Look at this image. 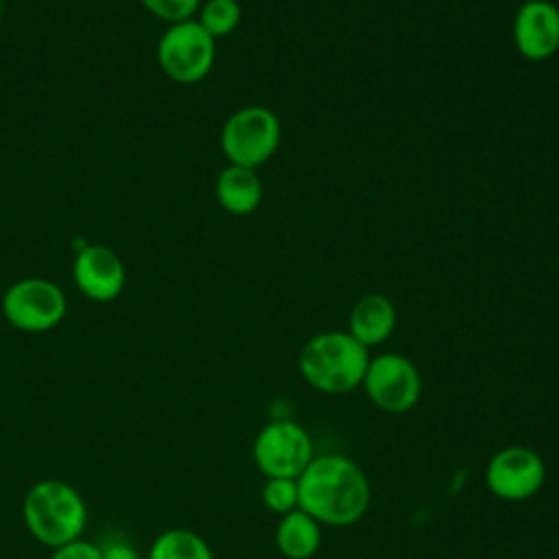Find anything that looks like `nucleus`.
<instances>
[{
	"label": "nucleus",
	"mask_w": 559,
	"mask_h": 559,
	"mask_svg": "<svg viewBox=\"0 0 559 559\" xmlns=\"http://www.w3.org/2000/svg\"><path fill=\"white\" fill-rule=\"evenodd\" d=\"M299 509L321 526L356 524L369 509L371 487L356 461L343 454H319L297 478Z\"/></svg>",
	"instance_id": "nucleus-1"
},
{
	"label": "nucleus",
	"mask_w": 559,
	"mask_h": 559,
	"mask_svg": "<svg viewBox=\"0 0 559 559\" xmlns=\"http://www.w3.org/2000/svg\"><path fill=\"white\" fill-rule=\"evenodd\" d=\"M369 349L349 332H319L310 336L297 358L301 378L317 391L341 395L362 384Z\"/></svg>",
	"instance_id": "nucleus-2"
},
{
	"label": "nucleus",
	"mask_w": 559,
	"mask_h": 559,
	"mask_svg": "<svg viewBox=\"0 0 559 559\" xmlns=\"http://www.w3.org/2000/svg\"><path fill=\"white\" fill-rule=\"evenodd\" d=\"M22 515L28 533L37 542L59 548L79 539L87 522V507L72 485L48 478L28 489Z\"/></svg>",
	"instance_id": "nucleus-3"
},
{
	"label": "nucleus",
	"mask_w": 559,
	"mask_h": 559,
	"mask_svg": "<svg viewBox=\"0 0 559 559\" xmlns=\"http://www.w3.org/2000/svg\"><path fill=\"white\" fill-rule=\"evenodd\" d=\"M280 140V118L262 105L236 109L221 129V148L227 162L253 170L277 151Z\"/></svg>",
	"instance_id": "nucleus-4"
},
{
	"label": "nucleus",
	"mask_w": 559,
	"mask_h": 559,
	"mask_svg": "<svg viewBox=\"0 0 559 559\" xmlns=\"http://www.w3.org/2000/svg\"><path fill=\"white\" fill-rule=\"evenodd\" d=\"M214 59L216 39L197 20L170 24L157 41V63L162 72L179 85L203 81Z\"/></svg>",
	"instance_id": "nucleus-5"
},
{
	"label": "nucleus",
	"mask_w": 559,
	"mask_h": 559,
	"mask_svg": "<svg viewBox=\"0 0 559 559\" xmlns=\"http://www.w3.org/2000/svg\"><path fill=\"white\" fill-rule=\"evenodd\" d=\"M312 459V439L293 419H273L253 439V463L266 478H299Z\"/></svg>",
	"instance_id": "nucleus-6"
},
{
	"label": "nucleus",
	"mask_w": 559,
	"mask_h": 559,
	"mask_svg": "<svg viewBox=\"0 0 559 559\" xmlns=\"http://www.w3.org/2000/svg\"><path fill=\"white\" fill-rule=\"evenodd\" d=\"M66 310L63 290L46 277L17 280L2 295L4 319L22 332L52 330L63 321Z\"/></svg>",
	"instance_id": "nucleus-7"
},
{
	"label": "nucleus",
	"mask_w": 559,
	"mask_h": 559,
	"mask_svg": "<svg viewBox=\"0 0 559 559\" xmlns=\"http://www.w3.org/2000/svg\"><path fill=\"white\" fill-rule=\"evenodd\" d=\"M360 386L380 411L406 413L419 402L421 376L411 358L386 352L369 358Z\"/></svg>",
	"instance_id": "nucleus-8"
},
{
	"label": "nucleus",
	"mask_w": 559,
	"mask_h": 559,
	"mask_svg": "<svg viewBox=\"0 0 559 559\" xmlns=\"http://www.w3.org/2000/svg\"><path fill=\"white\" fill-rule=\"evenodd\" d=\"M546 483V463L533 448L507 445L485 467L487 489L507 502L533 498Z\"/></svg>",
	"instance_id": "nucleus-9"
},
{
	"label": "nucleus",
	"mask_w": 559,
	"mask_h": 559,
	"mask_svg": "<svg viewBox=\"0 0 559 559\" xmlns=\"http://www.w3.org/2000/svg\"><path fill=\"white\" fill-rule=\"evenodd\" d=\"M72 277L81 295L92 301L116 299L127 282L122 258L105 245H83L72 262Z\"/></svg>",
	"instance_id": "nucleus-10"
},
{
	"label": "nucleus",
	"mask_w": 559,
	"mask_h": 559,
	"mask_svg": "<svg viewBox=\"0 0 559 559\" xmlns=\"http://www.w3.org/2000/svg\"><path fill=\"white\" fill-rule=\"evenodd\" d=\"M513 44L528 61H544L559 50V9L526 0L513 20Z\"/></svg>",
	"instance_id": "nucleus-11"
},
{
	"label": "nucleus",
	"mask_w": 559,
	"mask_h": 559,
	"mask_svg": "<svg viewBox=\"0 0 559 559\" xmlns=\"http://www.w3.org/2000/svg\"><path fill=\"white\" fill-rule=\"evenodd\" d=\"M349 334L365 345L367 349L382 345L395 330L397 312L389 297L384 295H365L349 310Z\"/></svg>",
	"instance_id": "nucleus-12"
},
{
	"label": "nucleus",
	"mask_w": 559,
	"mask_h": 559,
	"mask_svg": "<svg viewBox=\"0 0 559 559\" xmlns=\"http://www.w3.org/2000/svg\"><path fill=\"white\" fill-rule=\"evenodd\" d=\"M214 194L225 212L245 216L258 210L262 201V181L253 168L229 164L218 173Z\"/></svg>",
	"instance_id": "nucleus-13"
},
{
	"label": "nucleus",
	"mask_w": 559,
	"mask_h": 559,
	"mask_svg": "<svg viewBox=\"0 0 559 559\" xmlns=\"http://www.w3.org/2000/svg\"><path fill=\"white\" fill-rule=\"evenodd\" d=\"M275 544L286 559H310L321 548V524L304 509H295L280 518Z\"/></svg>",
	"instance_id": "nucleus-14"
},
{
	"label": "nucleus",
	"mask_w": 559,
	"mask_h": 559,
	"mask_svg": "<svg viewBox=\"0 0 559 559\" xmlns=\"http://www.w3.org/2000/svg\"><path fill=\"white\" fill-rule=\"evenodd\" d=\"M148 559H214V552L194 531L170 528L153 542Z\"/></svg>",
	"instance_id": "nucleus-15"
},
{
	"label": "nucleus",
	"mask_w": 559,
	"mask_h": 559,
	"mask_svg": "<svg viewBox=\"0 0 559 559\" xmlns=\"http://www.w3.org/2000/svg\"><path fill=\"white\" fill-rule=\"evenodd\" d=\"M242 17V9L238 0H205L199 7V24L214 37L231 35Z\"/></svg>",
	"instance_id": "nucleus-16"
},
{
	"label": "nucleus",
	"mask_w": 559,
	"mask_h": 559,
	"mask_svg": "<svg viewBox=\"0 0 559 559\" xmlns=\"http://www.w3.org/2000/svg\"><path fill=\"white\" fill-rule=\"evenodd\" d=\"M262 502L271 513L280 518L299 509L297 478H266L262 487Z\"/></svg>",
	"instance_id": "nucleus-17"
},
{
	"label": "nucleus",
	"mask_w": 559,
	"mask_h": 559,
	"mask_svg": "<svg viewBox=\"0 0 559 559\" xmlns=\"http://www.w3.org/2000/svg\"><path fill=\"white\" fill-rule=\"evenodd\" d=\"M140 2L153 17L168 24L194 20V13H199V7H201V0H140Z\"/></svg>",
	"instance_id": "nucleus-18"
},
{
	"label": "nucleus",
	"mask_w": 559,
	"mask_h": 559,
	"mask_svg": "<svg viewBox=\"0 0 559 559\" xmlns=\"http://www.w3.org/2000/svg\"><path fill=\"white\" fill-rule=\"evenodd\" d=\"M50 559H100V548L96 544L74 539L70 544H63L55 548Z\"/></svg>",
	"instance_id": "nucleus-19"
},
{
	"label": "nucleus",
	"mask_w": 559,
	"mask_h": 559,
	"mask_svg": "<svg viewBox=\"0 0 559 559\" xmlns=\"http://www.w3.org/2000/svg\"><path fill=\"white\" fill-rule=\"evenodd\" d=\"M100 548V559H142L135 546L122 537H109Z\"/></svg>",
	"instance_id": "nucleus-20"
},
{
	"label": "nucleus",
	"mask_w": 559,
	"mask_h": 559,
	"mask_svg": "<svg viewBox=\"0 0 559 559\" xmlns=\"http://www.w3.org/2000/svg\"><path fill=\"white\" fill-rule=\"evenodd\" d=\"M533 2H550V0H533Z\"/></svg>",
	"instance_id": "nucleus-21"
},
{
	"label": "nucleus",
	"mask_w": 559,
	"mask_h": 559,
	"mask_svg": "<svg viewBox=\"0 0 559 559\" xmlns=\"http://www.w3.org/2000/svg\"><path fill=\"white\" fill-rule=\"evenodd\" d=\"M0 15H2V0H0Z\"/></svg>",
	"instance_id": "nucleus-22"
}]
</instances>
